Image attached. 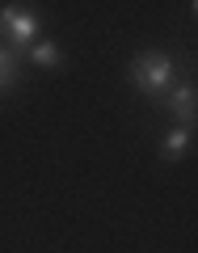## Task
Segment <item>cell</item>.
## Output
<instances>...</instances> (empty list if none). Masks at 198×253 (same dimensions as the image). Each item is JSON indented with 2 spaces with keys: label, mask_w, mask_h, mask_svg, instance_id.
Listing matches in <instances>:
<instances>
[{
  "label": "cell",
  "mask_w": 198,
  "mask_h": 253,
  "mask_svg": "<svg viewBox=\"0 0 198 253\" xmlns=\"http://www.w3.org/2000/svg\"><path fill=\"white\" fill-rule=\"evenodd\" d=\"M173 76H177V63L164 51H144V55L131 59V84L144 97H164L173 89Z\"/></svg>",
  "instance_id": "6da1fadb"
},
{
  "label": "cell",
  "mask_w": 198,
  "mask_h": 253,
  "mask_svg": "<svg viewBox=\"0 0 198 253\" xmlns=\"http://www.w3.org/2000/svg\"><path fill=\"white\" fill-rule=\"evenodd\" d=\"M30 59H34L38 68H55V63H59V46L42 38V42H34V46H30Z\"/></svg>",
  "instance_id": "8992f818"
},
{
  "label": "cell",
  "mask_w": 198,
  "mask_h": 253,
  "mask_svg": "<svg viewBox=\"0 0 198 253\" xmlns=\"http://www.w3.org/2000/svg\"><path fill=\"white\" fill-rule=\"evenodd\" d=\"M0 30H4V38H9V51H30L34 46V38H38V30H42V17L38 13H30V9H21V4H4L0 9Z\"/></svg>",
  "instance_id": "7a4b0ae2"
},
{
  "label": "cell",
  "mask_w": 198,
  "mask_h": 253,
  "mask_svg": "<svg viewBox=\"0 0 198 253\" xmlns=\"http://www.w3.org/2000/svg\"><path fill=\"white\" fill-rule=\"evenodd\" d=\"M17 59H21L17 51H9V46L0 42V93L13 89V81H17Z\"/></svg>",
  "instance_id": "5b68a950"
},
{
  "label": "cell",
  "mask_w": 198,
  "mask_h": 253,
  "mask_svg": "<svg viewBox=\"0 0 198 253\" xmlns=\"http://www.w3.org/2000/svg\"><path fill=\"white\" fill-rule=\"evenodd\" d=\"M164 110H169V118H177V126H194V106H198V93H194V84L190 81H181V84H173L169 93H164Z\"/></svg>",
  "instance_id": "3957f363"
},
{
  "label": "cell",
  "mask_w": 198,
  "mask_h": 253,
  "mask_svg": "<svg viewBox=\"0 0 198 253\" xmlns=\"http://www.w3.org/2000/svg\"><path fill=\"white\" fill-rule=\"evenodd\" d=\"M190 139H194V126H177L173 123L169 131H164V139H160V156L164 161H181V156L190 152Z\"/></svg>",
  "instance_id": "277c9868"
}]
</instances>
